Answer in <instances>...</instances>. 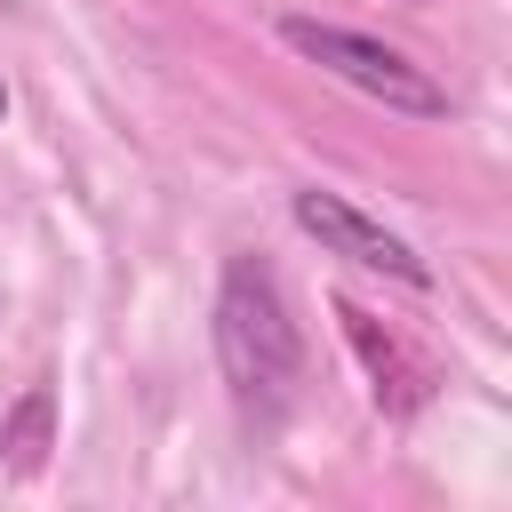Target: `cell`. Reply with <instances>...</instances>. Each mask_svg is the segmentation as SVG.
Segmentation results:
<instances>
[{
    "label": "cell",
    "instance_id": "cell-1",
    "mask_svg": "<svg viewBox=\"0 0 512 512\" xmlns=\"http://www.w3.org/2000/svg\"><path fill=\"white\" fill-rule=\"evenodd\" d=\"M216 360H224L232 400L256 408V416H280L288 392L304 384V336H296L288 296H280L264 256H224V280H216Z\"/></svg>",
    "mask_w": 512,
    "mask_h": 512
},
{
    "label": "cell",
    "instance_id": "cell-2",
    "mask_svg": "<svg viewBox=\"0 0 512 512\" xmlns=\"http://www.w3.org/2000/svg\"><path fill=\"white\" fill-rule=\"evenodd\" d=\"M280 40H288L296 56H312L320 72H336L344 88L376 96L384 112H408V120H440V112H448V88H440V80H432L424 64H408L400 48H384V40L352 32V24H320V16H280Z\"/></svg>",
    "mask_w": 512,
    "mask_h": 512
},
{
    "label": "cell",
    "instance_id": "cell-3",
    "mask_svg": "<svg viewBox=\"0 0 512 512\" xmlns=\"http://www.w3.org/2000/svg\"><path fill=\"white\" fill-rule=\"evenodd\" d=\"M296 224L328 248V256H352V264H368V272H392V280H408V288H432V264L400 240V232H384L376 216H360L344 192H320V184H304L296 192Z\"/></svg>",
    "mask_w": 512,
    "mask_h": 512
},
{
    "label": "cell",
    "instance_id": "cell-4",
    "mask_svg": "<svg viewBox=\"0 0 512 512\" xmlns=\"http://www.w3.org/2000/svg\"><path fill=\"white\" fill-rule=\"evenodd\" d=\"M0 448H8V472H24V480L48 464V448H56V392L48 384H24V400L0 424Z\"/></svg>",
    "mask_w": 512,
    "mask_h": 512
},
{
    "label": "cell",
    "instance_id": "cell-5",
    "mask_svg": "<svg viewBox=\"0 0 512 512\" xmlns=\"http://www.w3.org/2000/svg\"><path fill=\"white\" fill-rule=\"evenodd\" d=\"M0 120H8V80H0Z\"/></svg>",
    "mask_w": 512,
    "mask_h": 512
}]
</instances>
